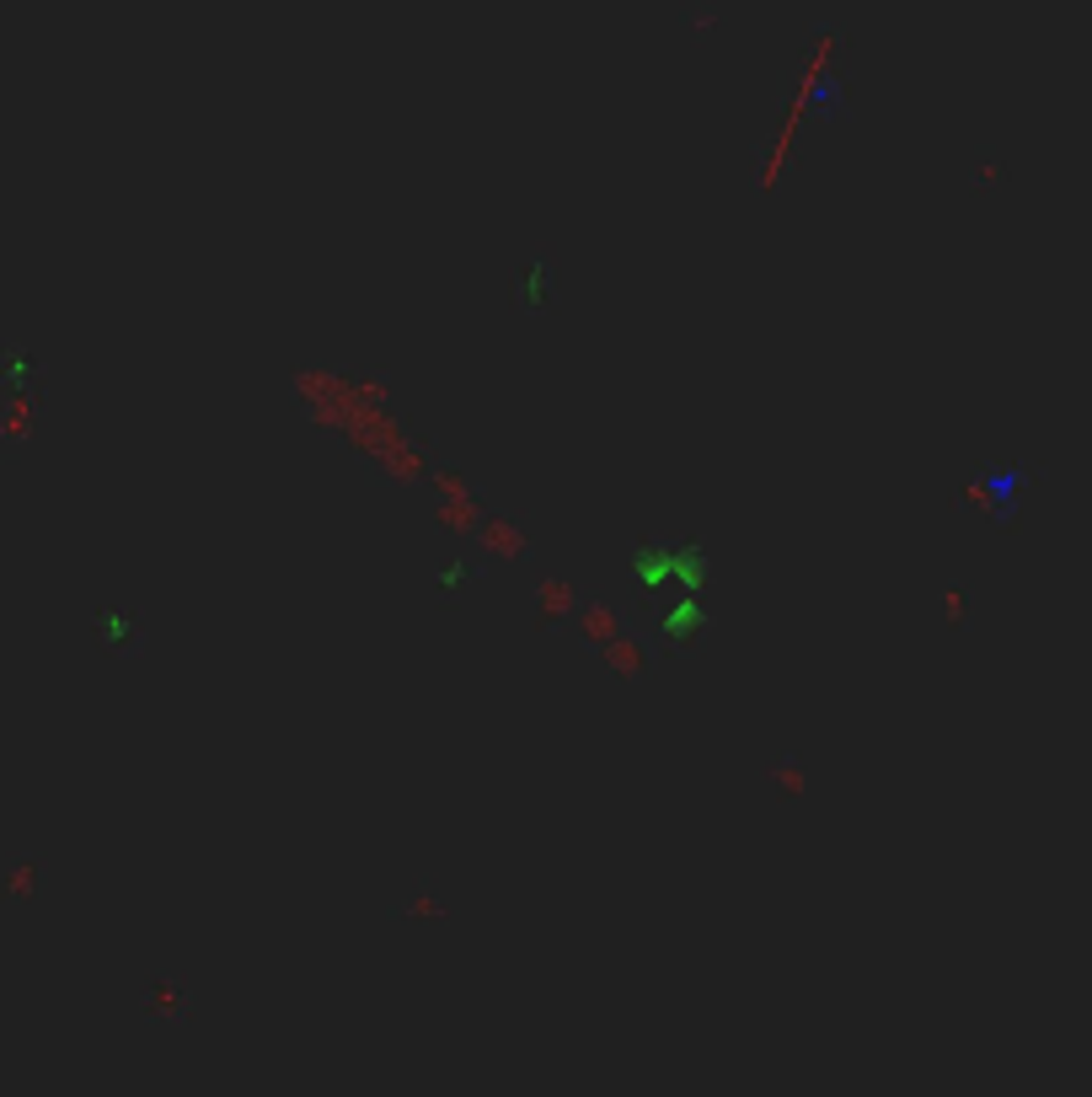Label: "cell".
Segmentation results:
<instances>
[{
  "mask_svg": "<svg viewBox=\"0 0 1092 1097\" xmlns=\"http://www.w3.org/2000/svg\"><path fill=\"white\" fill-rule=\"evenodd\" d=\"M568 606H573V590H568V584H563V579H552V584L541 579V611H546V616H563Z\"/></svg>",
  "mask_w": 1092,
  "mask_h": 1097,
  "instance_id": "obj_3",
  "label": "cell"
},
{
  "mask_svg": "<svg viewBox=\"0 0 1092 1097\" xmlns=\"http://www.w3.org/2000/svg\"><path fill=\"white\" fill-rule=\"evenodd\" d=\"M488 546H493V552H504V558H520V552H525V535L514 530V524L493 519V524H488Z\"/></svg>",
  "mask_w": 1092,
  "mask_h": 1097,
  "instance_id": "obj_1",
  "label": "cell"
},
{
  "mask_svg": "<svg viewBox=\"0 0 1092 1097\" xmlns=\"http://www.w3.org/2000/svg\"><path fill=\"white\" fill-rule=\"evenodd\" d=\"M792 766H798V761H776V766L766 771V777H771V782H782L787 793H803L808 782H803V771H792Z\"/></svg>",
  "mask_w": 1092,
  "mask_h": 1097,
  "instance_id": "obj_4",
  "label": "cell"
},
{
  "mask_svg": "<svg viewBox=\"0 0 1092 1097\" xmlns=\"http://www.w3.org/2000/svg\"><path fill=\"white\" fill-rule=\"evenodd\" d=\"M408 910V916H445V905H434V900H424V894H418V900H408L402 905Z\"/></svg>",
  "mask_w": 1092,
  "mask_h": 1097,
  "instance_id": "obj_6",
  "label": "cell"
},
{
  "mask_svg": "<svg viewBox=\"0 0 1092 1097\" xmlns=\"http://www.w3.org/2000/svg\"><path fill=\"white\" fill-rule=\"evenodd\" d=\"M584 638H595V643H616V616L605 611V606H589V611H584Z\"/></svg>",
  "mask_w": 1092,
  "mask_h": 1097,
  "instance_id": "obj_2",
  "label": "cell"
},
{
  "mask_svg": "<svg viewBox=\"0 0 1092 1097\" xmlns=\"http://www.w3.org/2000/svg\"><path fill=\"white\" fill-rule=\"evenodd\" d=\"M611 659H616V670H627V675H637V664H643V659H637V648H627V643H616Z\"/></svg>",
  "mask_w": 1092,
  "mask_h": 1097,
  "instance_id": "obj_5",
  "label": "cell"
}]
</instances>
